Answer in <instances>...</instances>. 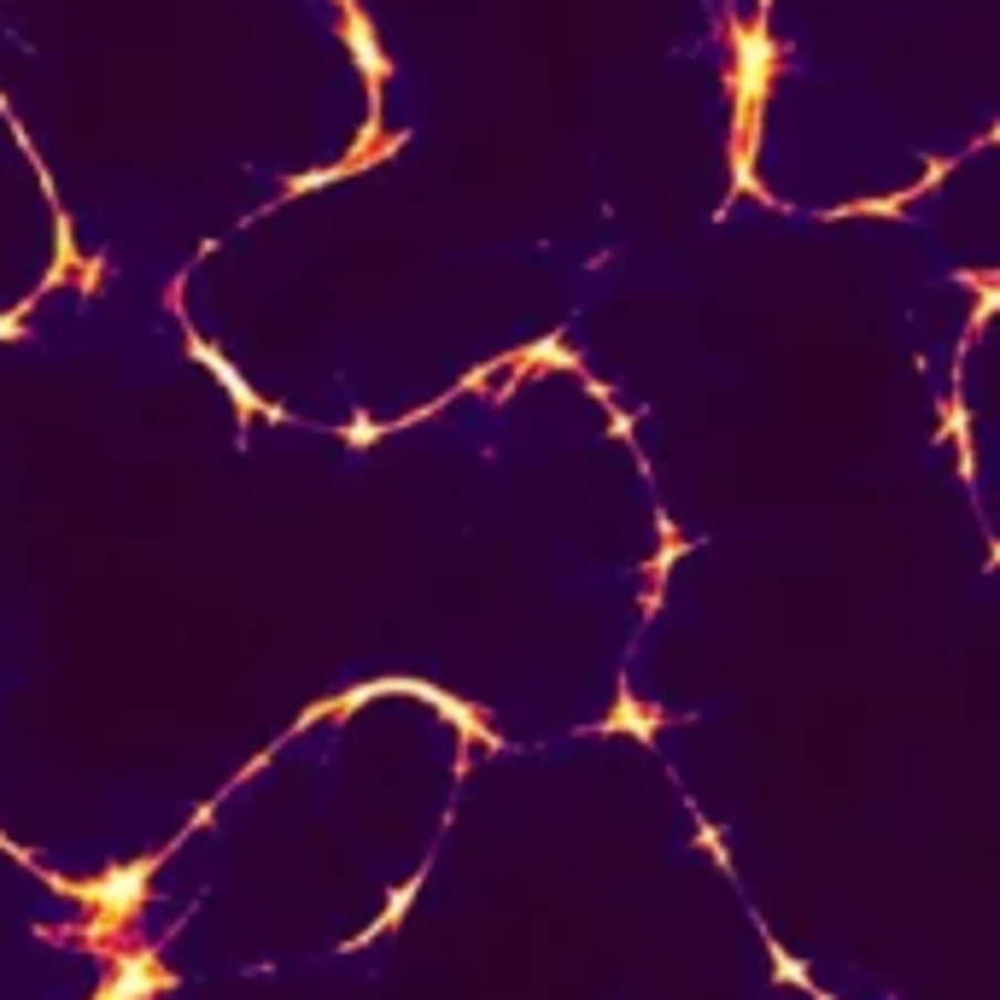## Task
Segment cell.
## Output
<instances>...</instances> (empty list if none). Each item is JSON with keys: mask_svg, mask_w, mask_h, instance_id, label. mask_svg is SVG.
I'll use <instances>...</instances> for the list:
<instances>
[{"mask_svg": "<svg viewBox=\"0 0 1000 1000\" xmlns=\"http://www.w3.org/2000/svg\"><path fill=\"white\" fill-rule=\"evenodd\" d=\"M352 48H357V59H363V71H381V59H375V42H369V30H352Z\"/></svg>", "mask_w": 1000, "mask_h": 1000, "instance_id": "6da1fadb", "label": "cell"}]
</instances>
